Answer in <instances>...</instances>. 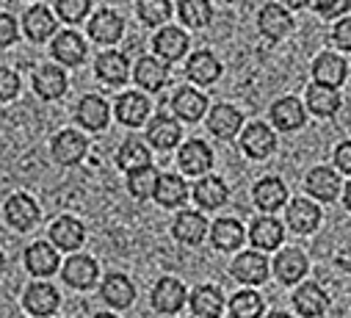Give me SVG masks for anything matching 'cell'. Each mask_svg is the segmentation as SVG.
<instances>
[{
  "mask_svg": "<svg viewBox=\"0 0 351 318\" xmlns=\"http://www.w3.org/2000/svg\"><path fill=\"white\" fill-rule=\"evenodd\" d=\"M178 164H180V169H183L186 175H194V178H197V175H205V172L213 167V152H210V147H208L205 141L194 138V141H189V144L180 147Z\"/></svg>",
  "mask_w": 351,
  "mask_h": 318,
  "instance_id": "1",
  "label": "cell"
},
{
  "mask_svg": "<svg viewBox=\"0 0 351 318\" xmlns=\"http://www.w3.org/2000/svg\"><path fill=\"white\" fill-rule=\"evenodd\" d=\"M232 277L246 285H260L269 277V260L260 252H241L232 263Z\"/></svg>",
  "mask_w": 351,
  "mask_h": 318,
  "instance_id": "2",
  "label": "cell"
},
{
  "mask_svg": "<svg viewBox=\"0 0 351 318\" xmlns=\"http://www.w3.org/2000/svg\"><path fill=\"white\" fill-rule=\"evenodd\" d=\"M313 77L318 86H329V89H337L343 81H346V61L337 56V53H324L315 58L313 64Z\"/></svg>",
  "mask_w": 351,
  "mask_h": 318,
  "instance_id": "3",
  "label": "cell"
},
{
  "mask_svg": "<svg viewBox=\"0 0 351 318\" xmlns=\"http://www.w3.org/2000/svg\"><path fill=\"white\" fill-rule=\"evenodd\" d=\"M282 235H285V230H282V224H280L277 219L263 216V219H257V221L252 224V230H249V241L254 244V249L271 252V249H277V247L282 244Z\"/></svg>",
  "mask_w": 351,
  "mask_h": 318,
  "instance_id": "4",
  "label": "cell"
},
{
  "mask_svg": "<svg viewBox=\"0 0 351 318\" xmlns=\"http://www.w3.org/2000/svg\"><path fill=\"white\" fill-rule=\"evenodd\" d=\"M122 31H125L122 17H119L117 12H108V9L97 12V14L92 17V23H89V36H92L95 42H100V45H114V42H119V39H122Z\"/></svg>",
  "mask_w": 351,
  "mask_h": 318,
  "instance_id": "5",
  "label": "cell"
},
{
  "mask_svg": "<svg viewBox=\"0 0 351 318\" xmlns=\"http://www.w3.org/2000/svg\"><path fill=\"white\" fill-rule=\"evenodd\" d=\"M241 147L249 158H269L274 149V133L263 122H252L241 136Z\"/></svg>",
  "mask_w": 351,
  "mask_h": 318,
  "instance_id": "6",
  "label": "cell"
},
{
  "mask_svg": "<svg viewBox=\"0 0 351 318\" xmlns=\"http://www.w3.org/2000/svg\"><path fill=\"white\" fill-rule=\"evenodd\" d=\"M152 304L160 313H178L186 304V288H183V282L171 280V277H163L155 285V291H152Z\"/></svg>",
  "mask_w": 351,
  "mask_h": 318,
  "instance_id": "7",
  "label": "cell"
},
{
  "mask_svg": "<svg viewBox=\"0 0 351 318\" xmlns=\"http://www.w3.org/2000/svg\"><path fill=\"white\" fill-rule=\"evenodd\" d=\"M64 280L72 285V288H92L97 282V263L86 255H72L66 263H64Z\"/></svg>",
  "mask_w": 351,
  "mask_h": 318,
  "instance_id": "8",
  "label": "cell"
},
{
  "mask_svg": "<svg viewBox=\"0 0 351 318\" xmlns=\"http://www.w3.org/2000/svg\"><path fill=\"white\" fill-rule=\"evenodd\" d=\"M86 155V138L75 130H64L53 138V158L64 167H72L77 164L80 158Z\"/></svg>",
  "mask_w": 351,
  "mask_h": 318,
  "instance_id": "9",
  "label": "cell"
},
{
  "mask_svg": "<svg viewBox=\"0 0 351 318\" xmlns=\"http://www.w3.org/2000/svg\"><path fill=\"white\" fill-rule=\"evenodd\" d=\"M288 199V186L280 180V178H263L257 186H254V202L260 210H280Z\"/></svg>",
  "mask_w": 351,
  "mask_h": 318,
  "instance_id": "10",
  "label": "cell"
},
{
  "mask_svg": "<svg viewBox=\"0 0 351 318\" xmlns=\"http://www.w3.org/2000/svg\"><path fill=\"white\" fill-rule=\"evenodd\" d=\"M147 117H149V100H147L141 92H125V95L117 100V119H119L122 125L138 127Z\"/></svg>",
  "mask_w": 351,
  "mask_h": 318,
  "instance_id": "11",
  "label": "cell"
},
{
  "mask_svg": "<svg viewBox=\"0 0 351 318\" xmlns=\"http://www.w3.org/2000/svg\"><path fill=\"white\" fill-rule=\"evenodd\" d=\"M50 238H53V244H56L58 249L72 252V249H77V247L83 244L86 230H83V224H80L77 219L64 216V219H58V221L50 227Z\"/></svg>",
  "mask_w": 351,
  "mask_h": 318,
  "instance_id": "12",
  "label": "cell"
},
{
  "mask_svg": "<svg viewBox=\"0 0 351 318\" xmlns=\"http://www.w3.org/2000/svg\"><path fill=\"white\" fill-rule=\"evenodd\" d=\"M257 23H260V31L266 34L269 39H274V42H277V39H282V36H288V34H291V28H293L291 14H288L282 6H277V3L263 6V12H260Z\"/></svg>",
  "mask_w": 351,
  "mask_h": 318,
  "instance_id": "13",
  "label": "cell"
},
{
  "mask_svg": "<svg viewBox=\"0 0 351 318\" xmlns=\"http://www.w3.org/2000/svg\"><path fill=\"white\" fill-rule=\"evenodd\" d=\"M95 72L100 81H106L108 86H117V84H125L128 81V58L117 50H108V53H100L97 61H95Z\"/></svg>",
  "mask_w": 351,
  "mask_h": 318,
  "instance_id": "14",
  "label": "cell"
},
{
  "mask_svg": "<svg viewBox=\"0 0 351 318\" xmlns=\"http://www.w3.org/2000/svg\"><path fill=\"white\" fill-rule=\"evenodd\" d=\"M77 122L86 130H103L108 125V103L97 95H86L77 103Z\"/></svg>",
  "mask_w": 351,
  "mask_h": 318,
  "instance_id": "15",
  "label": "cell"
},
{
  "mask_svg": "<svg viewBox=\"0 0 351 318\" xmlns=\"http://www.w3.org/2000/svg\"><path fill=\"white\" fill-rule=\"evenodd\" d=\"M152 47H155V53H158L163 61H178V58H183V53L189 50V36H186V31H180V28H163V31H158Z\"/></svg>",
  "mask_w": 351,
  "mask_h": 318,
  "instance_id": "16",
  "label": "cell"
},
{
  "mask_svg": "<svg viewBox=\"0 0 351 318\" xmlns=\"http://www.w3.org/2000/svg\"><path fill=\"white\" fill-rule=\"evenodd\" d=\"M133 77H136V84H138L141 89H147V92H158V89L166 86L169 72H166V64H163V61L147 56V58H141V61L136 64Z\"/></svg>",
  "mask_w": 351,
  "mask_h": 318,
  "instance_id": "17",
  "label": "cell"
},
{
  "mask_svg": "<svg viewBox=\"0 0 351 318\" xmlns=\"http://www.w3.org/2000/svg\"><path fill=\"white\" fill-rule=\"evenodd\" d=\"M36 219H39V208H36V202L31 197H25V194L9 197V202H6V221L12 227L28 230V227L36 224Z\"/></svg>",
  "mask_w": 351,
  "mask_h": 318,
  "instance_id": "18",
  "label": "cell"
},
{
  "mask_svg": "<svg viewBox=\"0 0 351 318\" xmlns=\"http://www.w3.org/2000/svg\"><path fill=\"white\" fill-rule=\"evenodd\" d=\"M25 307L28 313L45 318V315H53L56 307H58V291L47 282H34L28 291H25Z\"/></svg>",
  "mask_w": 351,
  "mask_h": 318,
  "instance_id": "19",
  "label": "cell"
},
{
  "mask_svg": "<svg viewBox=\"0 0 351 318\" xmlns=\"http://www.w3.org/2000/svg\"><path fill=\"white\" fill-rule=\"evenodd\" d=\"M171 232H174V238H180L183 244H199L208 232V221L197 210H183L178 219H174Z\"/></svg>",
  "mask_w": 351,
  "mask_h": 318,
  "instance_id": "20",
  "label": "cell"
},
{
  "mask_svg": "<svg viewBox=\"0 0 351 318\" xmlns=\"http://www.w3.org/2000/svg\"><path fill=\"white\" fill-rule=\"evenodd\" d=\"M186 75L191 77L194 84H202V86H208V84H213L216 77L221 75V64L216 61V56H213L210 50H199V53H194V56L189 58Z\"/></svg>",
  "mask_w": 351,
  "mask_h": 318,
  "instance_id": "21",
  "label": "cell"
},
{
  "mask_svg": "<svg viewBox=\"0 0 351 318\" xmlns=\"http://www.w3.org/2000/svg\"><path fill=\"white\" fill-rule=\"evenodd\" d=\"M307 191L324 202H332L340 194V178L337 172H332L329 167H315L307 175Z\"/></svg>",
  "mask_w": 351,
  "mask_h": 318,
  "instance_id": "22",
  "label": "cell"
},
{
  "mask_svg": "<svg viewBox=\"0 0 351 318\" xmlns=\"http://www.w3.org/2000/svg\"><path fill=\"white\" fill-rule=\"evenodd\" d=\"M34 89L45 100H56L66 92V75L58 66H42L34 75Z\"/></svg>",
  "mask_w": 351,
  "mask_h": 318,
  "instance_id": "23",
  "label": "cell"
},
{
  "mask_svg": "<svg viewBox=\"0 0 351 318\" xmlns=\"http://www.w3.org/2000/svg\"><path fill=\"white\" fill-rule=\"evenodd\" d=\"M53 56L64 64V66H77L86 58V45L75 31H64L56 36L53 42Z\"/></svg>",
  "mask_w": 351,
  "mask_h": 318,
  "instance_id": "24",
  "label": "cell"
},
{
  "mask_svg": "<svg viewBox=\"0 0 351 318\" xmlns=\"http://www.w3.org/2000/svg\"><path fill=\"white\" fill-rule=\"evenodd\" d=\"M271 119L280 130H299L304 125V106L296 97H282L271 106Z\"/></svg>",
  "mask_w": 351,
  "mask_h": 318,
  "instance_id": "25",
  "label": "cell"
},
{
  "mask_svg": "<svg viewBox=\"0 0 351 318\" xmlns=\"http://www.w3.org/2000/svg\"><path fill=\"white\" fill-rule=\"evenodd\" d=\"M318 221H321L318 205H313L304 197H299V199L291 202V208H288V224H291V230H296V232H313L318 227Z\"/></svg>",
  "mask_w": 351,
  "mask_h": 318,
  "instance_id": "26",
  "label": "cell"
},
{
  "mask_svg": "<svg viewBox=\"0 0 351 318\" xmlns=\"http://www.w3.org/2000/svg\"><path fill=\"white\" fill-rule=\"evenodd\" d=\"M274 271H277L280 282L293 285V282H299V280L304 277V271H307V258H304L299 249H282V252L277 255V260H274Z\"/></svg>",
  "mask_w": 351,
  "mask_h": 318,
  "instance_id": "27",
  "label": "cell"
},
{
  "mask_svg": "<svg viewBox=\"0 0 351 318\" xmlns=\"http://www.w3.org/2000/svg\"><path fill=\"white\" fill-rule=\"evenodd\" d=\"M191 310L194 315L199 318H219L221 310H224V296L219 288L213 285H199L194 293H191Z\"/></svg>",
  "mask_w": 351,
  "mask_h": 318,
  "instance_id": "28",
  "label": "cell"
},
{
  "mask_svg": "<svg viewBox=\"0 0 351 318\" xmlns=\"http://www.w3.org/2000/svg\"><path fill=\"white\" fill-rule=\"evenodd\" d=\"M210 235H213V247H216V249H224V252L241 249L243 238H246L241 221H235V219H219V221L213 224Z\"/></svg>",
  "mask_w": 351,
  "mask_h": 318,
  "instance_id": "29",
  "label": "cell"
},
{
  "mask_svg": "<svg viewBox=\"0 0 351 318\" xmlns=\"http://www.w3.org/2000/svg\"><path fill=\"white\" fill-rule=\"evenodd\" d=\"M147 138L152 141V147L158 149H171L174 144L180 141V125L178 119H171V117H155L147 127Z\"/></svg>",
  "mask_w": 351,
  "mask_h": 318,
  "instance_id": "30",
  "label": "cell"
},
{
  "mask_svg": "<svg viewBox=\"0 0 351 318\" xmlns=\"http://www.w3.org/2000/svg\"><path fill=\"white\" fill-rule=\"evenodd\" d=\"M293 304H296V310H299L304 318H318V315L326 310L329 299H326V293H324L315 282H307V285H302V288L293 293Z\"/></svg>",
  "mask_w": 351,
  "mask_h": 318,
  "instance_id": "31",
  "label": "cell"
},
{
  "mask_svg": "<svg viewBox=\"0 0 351 318\" xmlns=\"http://www.w3.org/2000/svg\"><path fill=\"white\" fill-rule=\"evenodd\" d=\"M171 106H174V114H178L180 119L197 122V119H202V114L208 111V97L199 95L197 89H180L178 95H174Z\"/></svg>",
  "mask_w": 351,
  "mask_h": 318,
  "instance_id": "32",
  "label": "cell"
},
{
  "mask_svg": "<svg viewBox=\"0 0 351 318\" xmlns=\"http://www.w3.org/2000/svg\"><path fill=\"white\" fill-rule=\"evenodd\" d=\"M25 266L31 274H39V277H47L58 269V255L50 244L39 241V244H31L28 252H25Z\"/></svg>",
  "mask_w": 351,
  "mask_h": 318,
  "instance_id": "33",
  "label": "cell"
},
{
  "mask_svg": "<svg viewBox=\"0 0 351 318\" xmlns=\"http://www.w3.org/2000/svg\"><path fill=\"white\" fill-rule=\"evenodd\" d=\"M208 127L213 136L219 138H232L238 130H241V114L232 108V106H216L210 111V119H208Z\"/></svg>",
  "mask_w": 351,
  "mask_h": 318,
  "instance_id": "34",
  "label": "cell"
},
{
  "mask_svg": "<svg viewBox=\"0 0 351 318\" xmlns=\"http://www.w3.org/2000/svg\"><path fill=\"white\" fill-rule=\"evenodd\" d=\"M103 299L111 304V307H130V302L136 299V291L130 285V280L125 274H108L106 282H103Z\"/></svg>",
  "mask_w": 351,
  "mask_h": 318,
  "instance_id": "35",
  "label": "cell"
},
{
  "mask_svg": "<svg viewBox=\"0 0 351 318\" xmlns=\"http://www.w3.org/2000/svg\"><path fill=\"white\" fill-rule=\"evenodd\" d=\"M117 164L125 172H136V169L149 167V147L144 141H138V138H128L117 152Z\"/></svg>",
  "mask_w": 351,
  "mask_h": 318,
  "instance_id": "36",
  "label": "cell"
},
{
  "mask_svg": "<svg viewBox=\"0 0 351 318\" xmlns=\"http://www.w3.org/2000/svg\"><path fill=\"white\" fill-rule=\"evenodd\" d=\"M186 197H189V188H186V183L178 175H160L158 191H155L158 205H163V208H180L186 202Z\"/></svg>",
  "mask_w": 351,
  "mask_h": 318,
  "instance_id": "37",
  "label": "cell"
},
{
  "mask_svg": "<svg viewBox=\"0 0 351 318\" xmlns=\"http://www.w3.org/2000/svg\"><path fill=\"white\" fill-rule=\"evenodd\" d=\"M23 25H25L28 39H34V42H45V39L56 31V20H53V14H50L45 6H31V9L25 12Z\"/></svg>",
  "mask_w": 351,
  "mask_h": 318,
  "instance_id": "38",
  "label": "cell"
},
{
  "mask_svg": "<svg viewBox=\"0 0 351 318\" xmlns=\"http://www.w3.org/2000/svg\"><path fill=\"white\" fill-rule=\"evenodd\" d=\"M307 108H310L315 117H332V114H337V108H340V97H337L335 89L313 84V86L307 89Z\"/></svg>",
  "mask_w": 351,
  "mask_h": 318,
  "instance_id": "39",
  "label": "cell"
},
{
  "mask_svg": "<svg viewBox=\"0 0 351 318\" xmlns=\"http://www.w3.org/2000/svg\"><path fill=\"white\" fill-rule=\"evenodd\" d=\"M194 199L202 208H221L227 202V186L219 178H202L194 188Z\"/></svg>",
  "mask_w": 351,
  "mask_h": 318,
  "instance_id": "40",
  "label": "cell"
},
{
  "mask_svg": "<svg viewBox=\"0 0 351 318\" xmlns=\"http://www.w3.org/2000/svg\"><path fill=\"white\" fill-rule=\"evenodd\" d=\"M158 180H160V175H158L152 167H144V169L130 172L128 188H130V194H133L136 199H149V197H155V191H158Z\"/></svg>",
  "mask_w": 351,
  "mask_h": 318,
  "instance_id": "41",
  "label": "cell"
},
{
  "mask_svg": "<svg viewBox=\"0 0 351 318\" xmlns=\"http://www.w3.org/2000/svg\"><path fill=\"white\" fill-rule=\"evenodd\" d=\"M232 318H260L263 315V299L254 291H241L230 302Z\"/></svg>",
  "mask_w": 351,
  "mask_h": 318,
  "instance_id": "42",
  "label": "cell"
},
{
  "mask_svg": "<svg viewBox=\"0 0 351 318\" xmlns=\"http://www.w3.org/2000/svg\"><path fill=\"white\" fill-rule=\"evenodd\" d=\"M178 9H180V17L189 28H202L213 17V6L205 3V0H186V3H178Z\"/></svg>",
  "mask_w": 351,
  "mask_h": 318,
  "instance_id": "43",
  "label": "cell"
},
{
  "mask_svg": "<svg viewBox=\"0 0 351 318\" xmlns=\"http://www.w3.org/2000/svg\"><path fill=\"white\" fill-rule=\"evenodd\" d=\"M136 9L147 25H160L171 14V3H166V0H141Z\"/></svg>",
  "mask_w": 351,
  "mask_h": 318,
  "instance_id": "44",
  "label": "cell"
},
{
  "mask_svg": "<svg viewBox=\"0 0 351 318\" xmlns=\"http://www.w3.org/2000/svg\"><path fill=\"white\" fill-rule=\"evenodd\" d=\"M56 9H58L64 23H77V20H83L86 14H89L92 3L89 0H61V3H56Z\"/></svg>",
  "mask_w": 351,
  "mask_h": 318,
  "instance_id": "45",
  "label": "cell"
},
{
  "mask_svg": "<svg viewBox=\"0 0 351 318\" xmlns=\"http://www.w3.org/2000/svg\"><path fill=\"white\" fill-rule=\"evenodd\" d=\"M0 81H3V84H0V86H3V89H0L3 100H14L17 92H20V77L12 69H3V72H0Z\"/></svg>",
  "mask_w": 351,
  "mask_h": 318,
  "instance_id": "46",
  "label": "cell"
},
{
  "mask_svg": "<svg viewBox=\"0 0 351 318\" xmlns=\"http://www.w3.org/2000/svg\"><path fill=\"white\" fill-rule=\"evenodd\" d=\"M332 39H335V45L340 50H351V17L337 23V28L332 31Z\"/></svg>",
  "mask_w": 351,
  "mask_h": 318,
  "instance_id": "47",
  "label": "cell"
},
{
  "mask_svg": "<svg viewBox=\"0 0 351 318\" xmlns=\"http://www.w3.org/2000/svg\"><path fill=\"white\" fill-rule=\"evenodd\" d=\"M335 164L340 172L351 175V141H343L337 149H335Z\"/></svg>",
  "mask_w": 351,
  "mask_h": 318,
  "instance_id": "48",
  "label": "cell"
},
{
  "mask_svg": "<svg viewBox=\"0 0 351 318\" xmlns=\"http://www.w3.org/2000/svg\"><path fill=\"white\" fill-rule=\"evenodd\" d=\"M348 9V0H337V3H315V12L321 14V17H337V14H343Z\"/></svg>",
  "mask_w": 351,
  "mask_h": 318,
  "instance_id": "49",
  "label": "cell"
},
{
  "mask_svg": "<svg viewBox=\"0 0 351 318\" xmlns=\"http://www.w3.org/2000/svg\"><path fill=\"white\" fill-rule=\"evenodd\" d=\"M3 34H0V45L3 47H9L12 42H14V36H17V23H14V17L12 14H3Z\"/></svg>",
  "mask_w": 351,
  "mask_h": 318,
  "instance_id": "50",
  "label": "cell"
},
{
  "mask_svg": "<svg viewBox=\"0 0 351 318\" xmlns=\"http://www.w3.org/2000/svg\"><path fill=\"white\" fill-rule=\"evenodd\" d=\"M346 208H348V210H351V183H348V186H346Z\"/></svg>",
  "mask_w": 351,
  "mask_h": 318,
  "instance_id": "51",
  "label": "cell"
},
{
  "mask_svg": "<svg viewBox=\"0 0 351 318\" xmlns=\"http://www.w3.org/2000/svg\"><path fill=\"white\" fill-rule=\"evenodd\" d=\"M266 318H291L288 313H271V315H266Z\"/></svg>",
  "mask_w": 351,
  "mask_h": 318,
  "instance_id": "52",
  "label": "cell"
},
{
  "mask_svg": "<svg viewBox=\"0 0 351 318\" xmlns=\"http://www.w3.org/2000/svg\"><path fill=\"white\" fill-rule=\"evenodd\" d=\"M95 318H117V315H111V313H97Z\"/></svg>",
  "mask_w": 351,
  "mask_h": 318,
  "instance_id": "53",
  "label": "cell"
}]
</instances>
